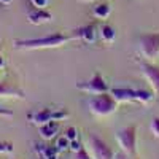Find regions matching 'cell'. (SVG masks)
<instances>
[{
    "mask_svg": "<svg viewBox=\"0 0 159 159\" xmlns=\"http://www.w3.org/2000/svg\"><path fill=\"white\" fill-rule=\"evenodd\" d=\"M0 115H2V116H11L13 113L11 111H7V110H3L2 107H0Z\"/></svg>",
    "mask_w": 159,
    "mask_h": 159,
    "instance_id": "cell-25",
    "label": "cell"
},
{
    "mask_svg": "<svg viewBox=\"0 0 159 159\" xmlns=\"http://www.w3.org/2000/svg\"><path fill=\"white\" fill-rule=\"evenodd\" d=\"M72 40V35H65L62 32H54L38 38H18L13 42L16 49H46V48H59Z\"/></svg>",
    "mask_w": 159,
    "mask_h": 159,
    "instance_id": "cell-1",
    "label": "cell"
},
{
    "mask_svg": "<svg viewBox=\"0 0 159 159\" xmlns=\"http://www.w3.org/2000/svg\"><path fill=\"white\" fill-rule=\"evenodd\" d=\"M150 127H151V132L159 139V118H153V121H151Z\"/></svg>",
    "mask_w": 159,
    "mask_h": 159,
    "instance_id": "cell-21",
    "label": "cell"
},
{
    "mask_svg": "<svg viewBox=\"0 0 159 159\" xmlns=\"http://www.w3.org/2000/svg\"><path fill=\"white\" fill-rule=\"evenodd\" d=\"M30 3H32L35 8H46L48 0H30Z\"/></svg>",
    "mask_w": 159,
    "mask_h": 159,
    "instance_id": "cell-24",
    "label": "cell"
},
{
    "mask_svg": "<svg viewBox=\"0 0 159 159\" xmlns=\"http://www.w3.org/2000/svg\"><path fill=\"white\" fill-rule=\"evenodd\" d=\"M70 35H72V40H81L84 43H92L96 40V27H94V24H88V25L72 30Z\"/></svg>",
    "mask_w": 159,
    "mask_h": 159,
    "instance_id": "cell-8",
    "label": "cell"
},
{
    "mask_svg": "<svg viewBox=\"0 0 159 159\" xmlns=\"http://www.w3.org/2000/svg\"><path fill=\"white\" fill-rule=\"evenodd\" d=\"M69 111L67 110H52V119L54 121H62V119L69 118Z\"/></svg>",
    "mask_w": 159,
    "mask_h": 159,
    "instance_id": "cell-18",
    "label": "cell"
},
{
    "mask_svg": "<svg viewBox=\"0 0 159 159\" xmlns=\"http://www.w3.org/2000/svg\"><path fill=\"white\" fill-rule=\"evenodd\" d=\"M110 13H111V7L108 3H99L97 7H94V10H92V15L97 19H107L110 16Z\"/></svg>",
    "mask_w": 159,
    "mask_h": 159,
    "instance_id": "cell-15",
    "label": "cell"
},
{
    "mask_svg": "<svg viewBox=\"0 0 159 159\" xmlns=\"http://www.w3.org/2000/svg\"><path fill=\"white\" fill-rule=\"evenodd\" d=\"M54 147L59 150V153L61 151H65V150L70 148V140L65 137V135H61V137L56 139V145H54Z\"/></svg>",
    "mask_w": 159,
    "mask_h": 159,
    "instance_id": "cell-17",
    "label": "cell"
},
{
    "mask_svg": "<svg viewBox=\"0 0 159 159\" xmlns=\"http://www.w3.org/2000/svg\"><path fill=\"white\" fill-rule=\"evenodd\" d=\"M76 89H81V91L88 92V94H92V96L102 94V92H110V88H108L107 81L103 80L100 72H96L92 75V78L88 80V81L76 83Z\"/></svg>",
    "mask_w": 159,
    "mask_h": 159,
    "instance_id": "cell-5",
    "label": "cell"
},
{
    "mask_svg": "<svg viewBox=\"0 0 159 159\" xmlns=\"http://www.w3.org/2000/svg\"><path fill=\"white\" fill-rule=\"evenodd\" d=\"M137 64L140 65V70L145 75V78L148 80L153 92L159 96V67L154 64H150L148 61H140V59L137 61Z\"/></svg>",
    "mask_w": 159,
    "mask_h": 159,
    "instance_id": "cell-6",
    "label": "cell"
},
{
    "mask_svg": "<svg viewBox=\"0 0 159 159\" xmlns=\"http://www.w3.org/2000/svg\"><path fill=\"white\" fill-rule=\"evenodd\" d=\"M126 156H129V154H126V153H124V151H123V153H121V154H116V156H115V157H113V159H126Z\"/></svg>",
    "mask_w": 159,
    "mask_h": 159,
    "instance_id": "cell-26",
    "label": "cell"
},
{
    "mask_svg": "<svg viewBox=\"0 0 159 159\" xmlns=\"http://www.w3.org/2000/svg\"><path fill=\"white\" fill-rule=\"evenodd\" d=\"M139 48L145 59H156L159 56V32L142 34L139 37Z\"/></svg>",
    "mask_w": 159,
    "mask_h": 159,
    "instance_id": "cell-4",
    "label": "cell"
},
{
    "mask_svg": "<svg viewBox=\"0 0 159 159\" xmlns=\"http://www.w3.org/2000/svg\"><path fill=\"white\" fill-rule=\"evenodd\" d=\"M35 151L42 159H59V150L56 147H43L35 143Z\"/></svg>",
    "mask_w": 159,
    "mask_h": 159,
    "instance_id": "cell-13",
    "label": "cell"
},
{
    "mask_svg": "<svg viewBox=\"0 0 159 159\" xmlns=\"http://www.w3.org/2000/svg\"><path fill=\"white\" fill-rule=\"evenodd\" d=\"M81 148H83V145H81V142H78V139H76V140H72V142H70V148H69V150H72L73 153L80 151Z\"/></svg>",
    "mask_w": 159,
    "mask_h": 159,
    "instance_id": "cell-23",
    "label": "cell"
},
{
    "mask_svg": "<svg viewBox=\"0 0 159 159\" xmlns=\"http://www.w3.org/2000/svg\"><path fill=\"white\" fill-rule=\"evenodd\" d=\"M5 67V59H3V56L2 54H0V70H2Z\"/></svg>",
    "mask_w": 159,
    "mask_h": 159,
    "instance_id": "cell-27",
    "label": "cell"
},
{
    "mask_svg": "<svg viewBox=\"0 0 159 159\" xmlns=\"http://www.w3.org/2000/svg\"><path fill=\"white\" fill-rule=\"evenodd\" d=\"M27 19L30 24L34 25H40V24H45V22H49L52 19V15L46 10V8H35L34 11H30L27 15Z\"/></svg>",
    "mask_w": 159,
    "mask_h": 159,
    "instance_id": "cell-10",
    "label": "cell"
},
{
    "mask_svg": "<svg viewBox=\"0 0 159 159\" xmlns=\"http://www.w3.org/2000/svg\"><path fill=\"white\" fill-rule=\"evenodd\" d=\"M89 111L96 116H110L116 111L118 102L110 92H102V94H96L88 100Z\"/></svg>",
    "mask_w": 159,
    "mask_h": 159,
    "instance_id": "cell-2",
    "label": "cell"
},
{
    "mask_svg": "<svg viewBox=\"0 0 159 159\" xmlns=\"http://www.w3.org/2000/svg\"><path fill=\"white\" fill-rule=\"evenodd\" d=\"M75 154H76V157H75V159H92V156L86 151V148H81L80 151H76Z\"/></svg>",
    "mask_w": 159,
    "mask_h": 159,
    "instance_id": "cell-22",
    "label": "cell"
},
{
    "mask_svg": "<svg viewBox=\"0 0 159 159\" xmlns=\"http://www.w3.org/2000/svg\"><path fill=\"white\" fill-rule=\"evenodd\" d=\"M110 94L115 97L118 103L123 102H137V89L130 88H113L110 89Z\"/></svg>",
    "mask_w": 159,
    "mask_h": 159,
    "instance_id": "cell-9",
    "label": "cell"
},
{
    "mask_svg": "<svg viewBox=\"0 0 159 159\" xmlns=\"http://www.w3.org/2000/svg\"><path fill=\"white\" fill-rule=\"evenodd\" d=\"M0 97H16V99H24V92L19 88L10 86L7 83H0Z\"/></svg>",
    "mask_w": 159,
    "mask_h": 159,
    "instance_id": "cell-14",
    "label": "cell"
},
{
    "mask_svg": "<svg viewBox=\"0 0 159 159\" xmlns=\"http://www.w3.org/2000/svg\"><path fill=\"white\" fill-rule=\"evenodd\" d=\"M38 132H40V137L45 139V140H51L54 139L56 134L59 132V121H54V119H51V121L38 126Z\"/></svg>",
    "mask_w": 159,
    "mask_h": 159,
    "instance_id": "cell-11",
    "label": "cell"
},
{
    "mask_svg": "<svg viewBox=\"0 0 159 159\" xmlns=\"http://www.w3.org/2000/svg\"><path fill=\"white\" fill-rule=\"evenodd\" d=\"M0 2H2L3 5H10V3H11V0H0Z\"/></svg>",
    "mask_w": 159,
    "mask_h": 159,
    "instance_id": "cell-28",
    "label": "cell"
},
{
    "mask_svg": "<svg viewBox=\"0 0 159 159\" xmlns=\"http://www.w3.org/2000/svg\"><path fill=\"white\" fill-rule=\"evenodd\" d=\"M100 37L103 38L105 43H113L115 38H116V32H115V29L111 27V25L105 24V25H102V29H100Z\"/></svg>",
    "mask_w": 159,
    "mask_h": 159,
    "instance_id": "cell-16",
    "label": "cell"
},
{
    "mask_svg": "<svg viewBox=\"0 0 159 159\" xmlns=\"http://www.w3.org/2000/svg\"><path fill=\"white\" fill-rule=\"evenodd\" d=\"M64 135L67 137V139H69L70 142H72V140H76V139H78V130H76V127L70 126V127H67V129H65Z\"/></svg>",
    "mask_w": 159,
    "mask_h": 159,
    "instance_id": "cell-19",
    "label": "cell"
},
{
    "mask_svg": "<svg viewBox=\"0 0 159 159\" xmlns=\"http://www.w3.org/2000/svg\"><path fill=\"white\" fill-rule=\"evenodd\" d=\"M13 143L10 142H0V154H5V153H13Z\"/></svg>",
    "mask_w": 159,
    "mask_h": 159,
    "instance_id": "cell-20",
    "label": "cell"
},
{
    "mask_svg": "<svg viewBox=\"0 0 159 159\" xmlns=\"http://www.w3.org/2000/svg\"><path fill=\"white\" fill-rule=\"evenodd\" d=\"M89 147H91L92 157L94 159H113L115 157L111 148L102 139H99L97 135H91L89 137Z\"/></svg>",
    "mask_w": 159,
    "mask_h": 159,
    "instance_id": "cell-7",
    "label": "cell"
},
{
    "mask_svg": "<svg viewBox=\"0 0 159 159\" xmlns=\"http://www.w3.org/2000/svg\"><path fill=\"white\" fill-rule=\"evenodd\" d=\"M116 142L121 151L126 154H135L137 153V129L135 126H127L116 132Z\"/></svg>",
    "mask_w": 159,
    "mask_h": 159,
    "instance_id": "cell-3",
    "label": "cell"
},
{
    "mask_svg": "<svg viewBox=\"0 0 159 159\" xmlns=\"http://www.w3.org/2000/svg\"><path fill=\"white\" fill-rule=\"evenodd\" d=\"M29 118H30V121L34 124L42 126V124H45V123H48V121L52 119V110L51 108H42V110H38V111L29 115Z\"/></svg>",
    "mask_w": 159,
    "mask_h": 159,
    "instance_id": "cell-12",
    "label": "cell"
}]
</instances>
